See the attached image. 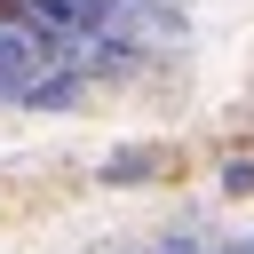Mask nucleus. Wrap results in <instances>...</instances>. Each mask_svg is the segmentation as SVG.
Masks as SVG:
<instances>
[{
    "label": "nucleus",
    "mask_w": 254,
    "mask_h": 254,
    "mask_svg": "<svg viewBox=\"0 0 254 254\" xmlns=\"http://www.w3.org/2000/svg\"><path fill=\"white\" fill-rule=\"evenodd\" d=\"M151 0H0V111L71 103L135 64Z\"/></svg>",
    "instance_id": "obj_1"
}]
</instances>
